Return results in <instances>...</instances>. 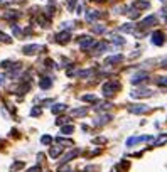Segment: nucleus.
<instances>
[{
    "label": "nucleus",
    "instance_id": "nucleus-40",
    "mask_svg": "<svg viewBox=\"0 0 167 172\" xmlns=\"http://www.w3.org/2000/svg\"><path fill=\"white\" fill-rule=\"evenodd\" d=\"M9 3V0H0V5H7Z\"/></svg>",
    "mask_w": 167,
    "mask_h": 172
},
{
    "label": "nucleus",
    "instance_id": "nucleus-13",
    "mask_svg": "<svg viewBox=\"0 0 167 172\" xmlns=\"http://www.w3.org/2000/svg\"><path fill=\"white\" fill-rule=\"evenodd\" d=\"M149 7H150V3L147 0H137V2H133V9H149Z\"/></svg>",
    "mask_w": 167,
    "mask_h": 172
},
{
    "label": "nucleus",
    "instance_id": "nucleus-21",
    "mask_svg": "<svg viewBox=\"0 0 167 172\" xmlns=\"http://www.w3.org/2000/svg\"><path fill=\"white\" fill-rule=\"evenodd\" d=\"M120 31H122V32H133L135 31V24H123V26L122 27H120Z\"/></svg>",
    "mask_w": 167,
    "mask_h": 172
},
{
    "label": "nucleus",
    "instance_id": "nucleus-2",
    "mask_svg": "<svg viewBox=\"0 0 167 172\" xmlns=\"http://www.w3.org/2000/svg\"><path fill=\"white\" fill-rule=\"evenodd\" d=\"M118 88H120L118 81H108V83L103 84V95H105V96H112V95H115V91Z\"/></svg>",
    "mask_w": 167,
    "mask_h": 172
},
{
    "label": "nucleus",
    "instance_id": "nucleus-12",
    "mask_svg": "<svg viewBox=\"0 0 167 172\" xmlns=\"http://www.w3.org/2000/svg\"><path fill=\"white\" fill-rule=\"evenodd\" d=\"M147 110H149V106L140 105V106H130V108H128V112H130V113H145Z\"/></svg>",
    "mask_w": 167,
    "mask_h": 172
},
{
    "label": "nucleus",
    "instance_id": "nucleus-7",
    "mask_svg": "<svg viewBox=\"0 0 167 172\" xmlns=\"http://www.w3.org/2000/svg\"><path fill=\"white\" fill-rule=\"evenodd\" d=\"M56 41H58L59 44H66V42H69L71 41V32H67V31L59 32V34L56 35Z\"/></svg>",
    "mask_w": 167,
    "mask_h": 172
},
{
    "label": "nucleus",
    "instance_id": "nucleus-22",
    "mask_svg": "<svg viewBox=\"0 0 167 172\" xmlns=\"http://www.w3.org/2000/svg\"><path fill=\"white\" fill-rule=\"evenodd\" d=\"M73 132H74V127H73V125H64V127L61 128V133L63 135H71Z\"/></svg>",
    "mask_w": 167,
    "mask_h": 172
},
{
    "label": "nucleus",
    "instance_id": "nucleus-35",
    "mask_svg": "<svg viewBox=\"0 0 167 172\" xmlns=\"http://www.w3.org/2000/svg\"><path fill=\"white\" fill-rule=\"evenodd\" d=\"M74 3H76V0H67V7H69V10L74 9Z\"/></svg>",
    "mask_w": 167,
    "mask_h": 172
},
{
    "label": "nucleus",
    "instance_id": "nucleus-5",
    "mask_svg": "<svg viewBox=\"0 0 167 172\" xmlns=\"http://www.w3.org/2000/svg\"><path fill=\"white\" fill-rule=\"evenodd\" d=\"M130 96L132 98H149V96H152V91L150 89H135L130 93Z\"/></svg>",
    "mask_w": 167,
    "mask_h": 172
},
{
    "label": "nucleus",
    "instance_id": "nucleus-3",
    "mask_svg": "<svg viewBox=\"0 0 167 172\" xmlns=\"http://www.w3.org/2000/svg\"><path fill=\"white\" fill-rule=\"evenodd\" d=\"M42 49V46H39V44H29V46H24V54H27V56H34V54H37L39 51Z\"/></svg>",
    "mask_w": 167,
    "mask_h": 172
},
{
    "label": "nucleus",
    "instance_id": "nucleus-41",
    "mask_svg": "<svg viewBox=\"0 0 167 172\" xmlns=\"http://www.w3.org/2000/svg\"><path fill=\"white\" fill-rule=\"evenodd\" d=\"M3 78H5V76H3V74H0V86L3 84Z\"/></svg>",
    "mask_w": 167,
    "mask_h": 172
},
{
    "label": "nucleus",
    "instance_id": "nucleus-8",
    "mask_svg": "<svg viewBox=\"0 0 167 172\" xmlns=\"http://www.w3.org/2000/svg\"><path fill=\"white\" fill-rule=\"evenodd\" d=\"M122 61H123V56H122V54H116V56L106 57L105 64H108V66H113V64H118V63H122Z\"/></svg>",
    "mask_w": 167,
    "mask_h": 172
},
{
    "label": "nucleus",
    "instance_id": "nucleus-38",
    "mask_svg": "<svg viewBox=\"0 0 167 172\" xmlns=\"http://www.w3.org/2000/svg\"><path fill=\"white\" fill-rule=\"evenodd\" d=\"M39 170H41V167H39V166H34V167H31L27 172H39Z\"/></svg>",
    "mask_w": 167,
    "mask_h": 172
},
{
    "label": "nucleus",
    "instance_id": "nucleus-19",
    "mask_svg": "<svg viewBox=\"0 0 167 172\" xmlns=\"http://www.w3.org/2000/svg\"><path fill=\"white\" fill-rule=\"evenodd\" d=\"M110 41L115 42L116 46H123V44H125V39L120 37V35H112V37H110Z\"/></svg>",
    "mask_w": 167,
    "mask_h": 172
},
{
    "label": "nucleus",
    "instance_id": "nucleus-23",
    "mask_svg": "<svg viewBox=\"0 0 167 172\" xmlns=\"http://www.w3.org/2000/svg\"><path fill=\"white\" fill-rule=\"evenodd\" d=\"M19 15L20 14L19 12H15V10H14V12H5V19H9V20H15V19H19Z\"/></svg>",
    "mask_w": 167,
    "mask_h": 172
},
{
    "label": "nucleus",
    "instance_id": "nucleus-20",
    "mask_svg": "<svg viewBox=\"0 0 167 172\" xmlns=\"http://www.w3.org/2000/svg\"><path fill=\"white\" fill-rule=\"evenodd\" d=\"M51 110H52V113H56V115H58V113L64 112V110H66V105H63V103H58V105H54Z\"/></svg>",
    "mask_w": 167,
    "mask_h": 172
},
{
    "label": "nucleus",
    "instance_id": "nucleus-29",
    "mask_svg": "<svg viewBox=\"0 0 167 172\" xmlns=\"http://www.w3.org/2000/svg\"><path fill=\"white\" fill-rule=\"evenodd\" d=\"M165 140H167V135H161V137L155 140V145H162V143H164Z\"/></svg>",
    "mask_w": 167,
    "mask_h": 172
},
{
    "label": "nucleus",
    "instance_id": "nucleus-6",
    "mask_svg": "<svg viewBox=\"0 0 167 172\" xmlns=\"http://www.w3.org/2000/svg\"><path fill=\"white\" fill-rule=\"evenodd\" d=\"M155 24H157V17H155V15H149L147 19H144L140 22V27L142 29H149V27L155 26Z\"/></svg>",
    "mask_w": 167,
    "mask_h": 172
},
{
    "label": "nucleus",
    "instance_id": "nucleus-15",
    "mask_svg": "<svg viewBox=\"0 0 167 172\" xmlns=\"http://www.w3.org/2000/svg\"><path fill=\"white\" fill-rule=\"evenodd\" d=\"M39 84H41V88H42V89H47V88H51L52 80H51V78H47V76H44V78L41 80V83H39Z\"/></svg>",
    "mask_w": 167,
    "mask_h": 172
},
{
    "label": "nucleus",
    "instance_id": "nucleus-37",
    "mask_svg": "<svg viewBox=\"0 0 167 172\" xmlns=\"http://www.w3.org/2000/svg\"><path fill=\"white\" fill-rule=\"evenodd\" d=\"M61 27H63V29H71V27H73V22H64Z\"/></svg>",
    "mask_w": 167,
    "mask_h": 172
},
{
    "label": "nucleus",
    "instance_id": "nucleus-30",
    "mask_svg": "<svg viewBox=\"0 0 167 172\" xmlns=\"http://www.w3.org/2000/svg\"><path fill=\"white\" fill-rule=\"evenodd\" d=\"M10 26H12V32H14L15 35H20V34H22V31H20V29L15 26V24H10Z\"/></svg>",
    "mask_w": 167,
    "mask_h": 172
},
{
    "label": "nucleus",
    "instance_id": "nucleus-25",
    "mask_svg": "<svg viewBox=\"0 0 167 172\" xmlns=\"http://www.w3.org/2000/svg\"><path fill=\"white\" fill-rule=\"evenodd\" d=\"M81 100H83V101L93 103V101H96V96H95V95H83V96H81Z\"/></svg>",
    "mask_w": 167,
    "mask_h": 172
},
{
    "label": "nucleus",
    "instance_id": "nucleus-24",
    "mask_svg": "<svg viewBox=\"0 0 167 172\" xmlns=\"http://www.w3.org/2000/svg\"><path fill=\"white\" fill-rule=\"evenodd\" d=\"M93 74V69H83V71H78V76L79 78H88Z\"/></svg>",
    "mask_w": 167,
    "mask_h": 172
},
{
    "label": "nucleus",
    "instance_id": "nucleus-16",
    "mask_svg": "<svg viewBox=\"0 0 167 172\" xmlns=\"http://www.w3.org/2000/svg\"><path fill=\"white\" fill-rule=\"evenodd\" d=\"M88 113V108H76L71 112V117H84Z\"/></svg>",
    "mask_w": 167,
    "mask_h": 172
},
{
    "label": "nucleus",
    "instance_id": "nucleus-34",
    "mask_svg": "<svg viewBox=\"0 0 167 172\" xmlns=\"http://www.w3.org/2000/svg\"><path fill=\"white\" fill-rule=\"evenodd\" d=\"M159 86H167V78H162V80H157Z\"/></svg>",
    "mask_w": 167,
    "mask_h": 172
},
{
    "label": "nucleus",
    "instance_id": "nucleus-42",
    "mask_svg": "<svg viewBox=\"0 0 167 172\" xmlns=\"http://www.w3.org/2000/svg\"><path fill=\"white\" fill-rule=\"evenodd\" d=\"M69 172H73V170H69Z\"/></svg>",
    "mask_w": 167,
    "mask_h": 172
},
{
    "label": "nucleus",
    "instance_id": "nucleus-31",
    "mask_svg": "<svg viewBox=\"0 0 167 172\" xmlns=\"http://www.w3.org/2000/svg\"><path fill=\"white\" fill-rule=\"evenodd\" d=\"M67 121H69V118L61 117V118H58V120H56V123H58V125H63V123H67Z\"/></svg>",
    "mask_w": 167,
    "mask_h": 172
},
{
    "label": "nucleus",
    "instance_id": "nucleus-26",
    "mask_svg": "<svg viewBox=\"0 0 167 172\" xmlns=\"http://www.w3.org/2000/svg\"><path fill=\"white\" fill-rule=\"evenodd\" d=\"M106 27L103 26V24H100V26H93V32H96V34H101V32H105Z\"/></svg>",
    "mask_w": 167,
    "mask_h": 172
},
{
    "label": "nucleus",
    "instance_id": "nucleus-33",
    "mask_svg": "<svg viewBox=\"0 0 167 172\" xmlns=\"http://www.w3.org/2000/svg\"><path fill=\"white\" fill-rule=\"evenodd\" d=\"M58 142H59V143H63V145H66V147L73 145V142H71V140H64V138H58Z\"/></svg>",
    "mask_w": 167,
    "mask_h": 172
},
{
    "label": "nucleus",
    "instance_id": "nucleus-18",
    "mask_svg": "<svg viewBox=\"0 0 167 172\" xmlns=\"http://www.w3.org/2000/svg\"><path fill=\"white\" fill-rule=\"evenodd\" d=\"M78 154H79V150H71L69 154H66V155L63 157V162H69V160H71V159H74Z\"/></svg>",
    "mask_w": 167,
    "mask_h": 172
},
{
    "label": "nucleus",
    "instance_id": "nucleus-27",
    "mask_svg": "<svg viewBox=\"0 0 167 172\" xmlns=\"http://www.w3.org/2000/svg\"><path fill=\"white\" fill-rule=\"evenodd\" d=\"M0 41H2V42H5V44H10V42H12V39H10L7 34H3V32H0Z\"/></svg>",
    "mask_w": 167,
    "mask_h": 172
},
{
    "label": "nucleus",
    "instance_id": "nucleus-17",
    "mask_svg": "<svg viewBox=\"0 0 167 172\" xmlns=\"http://www.w3.org/2000/svg\"><path fill=\"white\" fill-rule=\"evenodd\" d=\"M61 150H63V149H61L59 145H54V147H51V150H49V155H51L52 159H56V157L61 154Z\"/></svg>",
    "mask_w": 167,
    "mask_h": 172
},
{
    "label": "nucleus",
    "instance_id": "nucleus-4",
    "mask_svg": "<svg viewBox=\"0 0 167 172\" xmlns=\"http://www.w3.org/2000/svg\"><path fill=\"white\" fill-rule=\"evenodd\" d=\"M164 42H165V37L161 31H155L154 34H152V44L154 46H162Z\"/></svg>",
    "mask_w": 167,
    "mask_h": 172
},
{
    "label": "nucleus",
    "instance_id": "nucleus-11",
    "mask_svg": "<svg viewBox=\"0 0 167 172\" xmlns=\"http://www.w3.org/2000/svg\"><path fill=\"white\" fill-rule=\"evenodd\" d=\"M98 17H100V12H98V10H88L86 12V20L88 22H95Z\"/></svg>",
    "mask_w": 167,
    "mask_h": 172
},
{
    "label": "nucleus",
    "instance_id": "nucleus-9",
    "mask_svg": "<svg viewBox=\"0 0 167 172\" xmlns=\"http://www.w3.org/2000/svg\"><path fill=\"white\" fill-rule=\"evenodd\" d=\"M147 78H149V73H145V71H140V73H137V74L132 78V83L137 84V83H140V81H145Z\"/></svg>",
    "mask_w": 167,
    "mask_h": 172
},
{
    "label": "nucleus",
    "instance_id": "nucleus-28",
    "mask_svg": "<svg viewBox=\"0 0 167 172\" xmlns=\"http://www.w3.org/2000/svg\"><path fill=\"white\" fill-rule=\"evenodd\" d=\"M110 106H112V105H110L108 101H106V103H100V105L96 106V110H108Z\"/></svg>",
    "mask_w": 167,
    "mask_h": 172
},
{
    "label": "nucleus",
    "instance_id": "nucleus-32",
    "mask_svg": "<svg viewBox=\"0 0 167 172\" xmlns=\"http://www.w3.org/2000/svg\"><path fill=\"white\" fill-rule=\"evenodd\" d=\"M41 142H42V143H46V145H47V143H51V142H52V138L49 137V135H44V137L41 138Z\"/></svg>",
    "mask_w": 167,
    "mask_h": 172
},
{
    "label": "nucleus",
    "instance_id": "nucleus-39",
    "mask_svg": "<svg viewBox=\"0 0 167 172\" xmlns=\"http://www.w3.org/2000/svg\"><path fill=\"white\" fill-rule=\"evenodd\" d=\"M76 12H78V14H81V12H83V5H81V3L78 5V10H76Z\"/></svg>",
    "mask_w": 167,
    "mask_h": 172
},
{
    "label": "nucleus",
    "instance_id": "nucleus-10",
    "mask_svg": "<svg viewBox=\"0 0 167 172\" xmlns=\"http://www.w3.org/2000/svg\"><path fill=\"white\" fill-rule=\"evenodd\" d=\"M108 49V44L106 42H96L95 44V49H93V54H101L103 51H106Z\"/></svg>",
    "mask_w": 167,
    "mask_h": 172
},
{
    "label": "nucleus",
    "instance_id": "nucleus-14",
    "mask_svg": "<svg viewBox=\"0 0 167 172\" xmlns=\"http://www.w3.org/2000/svg\"><path fill=\"white\" fill-rule=\"evenodd\" d=\"M110 120H112V117H110V115H101V117H98L96 120H95V125H103V123H108Z\"/></svg>",
    "mask_w": 167,
    "mask_h": 172
},
{
    "label": "nucleus",
    "instance_id": "nucleus-1",
    "mask_svg": "<svg viewBox=\"0 0 167 172\" xmlns=\"http://www.w3.org/2000/svg\"><path fill=\"white\" fill-rule=\"evenodd\" d=\"M78 44H79V47L83 49V51H88V49H91L96 42H95L93 37H88V35H81V37H78Z\"/></svg>",
    "mask_w": 167,
    "mask_h": 172
},
{
    "label": "nucleus",
    "instance_id": "nucleus-36",
    "mask_svg": "<svg viewBox=\"0 0 167 172\" xmlns=\"http://www.w3.org/2000/svg\"><path fill=\"white\" fill-rule=\"evenodd\" d=\"M31 115H32V117H37V115H41V108H34L32 112H31Z\"/></svg>",
    "mask_w": 167,
    "mask_h": 172
}]
</instances>
